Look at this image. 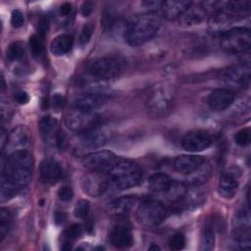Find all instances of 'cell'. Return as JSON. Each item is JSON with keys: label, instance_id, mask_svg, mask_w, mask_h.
I'll list each match as a JSON object with an SVG mask.
<instances>
[{"label": "cell", "instance_id": "obj_19", "mask_svg": "<svg viewBox=\"0 0 251 251\" xmlns=\"http://www.w3.org/2000/svg\"><path fill=\"white\" fill-rule=\"evenodd\" d=\"M203 162L204 159L197 155H179L174 160V168L178 173L188 175Z\"/></svg>", "mask_w": 251, "mask_h": 251}, {"label": "cell", "instance_id": "obj_15", "mask_svg": "<svg viewBox=\"0 0 251 251\" xmlns=\"http://www.w3.org/2000/svg\"><path fill=\"white\" fill-rule=\"evenodd\" d=\"M234 101V93L227 88H218L211 92L208 97V105L215 111L227 109Z\"/></svg>", "mask_w": 251, "mask_h": 251}, {"label": "cell", "instance_id": "obj_28", "mask_svg": "<svg viewBox=\"0 0 251 251\" xmlns=\"http://www.w3.org/2000/svg\"><path fill=\"white\" fill-rule=\"evenodd\" d=\"M56 120L50 116L43 117L38 123V129L46 142H50L51 138L56 137Z\"/></svg>", "mask_w": 251, "mask_h": 251}, {"label": "cell", "instance_id": "obj_49", "mask_svg": "<svg viewBox=\"0 0 251 251\" xmlns=\"http://www.w3.org/2000/svg\"><path fill=\"white\" fill-rule=\"evenodd\" d=\"M161 248L158 246V245H156V244H152L150 247H149V250H160Z\"/></svg>", "mask_w": 251, "mask_h": 251}, {"label": "cell", "instance_id": "obj_20", "mask_svg": "<svg viewBox=\"0 0 251 251\" xmlns=\"http://www.w3.org/2000/svg\"><path fill=\"white\" fill-rule=\"evenodd\" d=\"M135 202H136L135 196L126 195V196L119 197L110 203L109 213L118 218L126 217L130 212Z\"/></svg>", "mask_w": 251, "mask_h": 251}, {"label": "cell", "instance_id": "obj_16", "mask_svg": "<svg viewBox=\"0 0 251 251\" xmlns=\"http://www.w3.org/2000/svg\"><path fill=\"white\" fill-rule=\"evenodd\" d=\"M62 175V169L60 165L51 159L44 160L40 165L39 180L41 183L51 185L56 183Z\"/></svg>", "mask_w": 251, "mask_h": 251}, {"label": "cell", "instance_id": "obj_10", "mask_svg": "<svg viewBox=\"0 0 251 251\" xmlns=\"http://www.w3.org/2000/svg\"><path fill=\"white\" fill-rule=\"evenodd\" d=\"M212 136L203 130L190 131L186 133L181 140L183 149L188 152H200L206 150L212 145Z\"/></svg>", "mask_w": 251, "mask_h": 251}, {"label": "cell", "instance_id": "obj_7", "mask_svg": "<svg viewBox=\"0 0 251 251\" xmlns=\"http://www.w3.org/2000/svg\"><path fill=\"white\" fill-rule=\"evenodd\" d=\"M137 220L145 226L160 225L167 216L164 205L154 198H144L137 209Z\"/></svg>", "mask_w": 251, "mask_h": 251}, {"label": "cell", "instance_id": "obj_39", "mask_svg": "<svg viewBox=\"0 0 251 251\" xmlns=\"http://www.w3.org/2000/svg\"><path fill=\"white\" fill-rule=\"evenodd\" d=\"M24 15L20 10H14L11 15V24L13 27L19 28L24 25Z\"/></svg>", "mask_w": 251, "mask_h": 251}, {"label": "cell", "instance_id": "obj_43", "mask_svg": "<svg viewBox=\"0 0 251 251\" xmlns=\"http://www.w3.org/2000/svg\"><path fill=\"white\" fill-rule=\"evenodd\" d=\"M15 99L19 104H26L29 101V96L25 91L20 90L15 93Z\"/></svg>", "mask_w": 251, "mask_h": 251}, {"label": "cell", "instance_id": "obj_46", "mask_svg": "<svg viewBox=\"0 0 251 251\" xmlns=\"http://www.w3.org/2000/svg\"><path fill=\"white\" fill-rule=\"evenodd\" d=\"M64 104V97L60 93H56L53 97V107L56 110H60Z\"/></svg>", "mask_w": 251, "mask_h": 251}, {"label": "cell", "instance_id": "obj_17", "mask_svg": "<svg viewBox=\"0 0 251 251\" xmlns=\"http://www.w3.org/2000/svg\"><path fill=\"white\" fill-rule=\"evenodd\" d=\"M30 141L31 133L29 129L23 125L15 126L8 136V142L10 143V145L18 150H24L25 147L28 146Z\"/></svg>", "mask_w": 251, "mask_h": 251}, {"label": "cell", "instance_id": "obj_4", "mask_svg": "<svg viewBox=\"0 0 251 251\" xmlns=\"http://www.w3.org/2000/svg\"><path fill=\"white\" fill-rule=\"evenodd\" d=\"M112 135L113 129L109 124L96 121L90 126L78 132V143L83 148H98L105 145Z\"/></svg>", "mask_w": 251, "mask_h": 251}, {"label": "cell", "instance_id": "obj_13", "mask_svg": "<svg viewBox=\"0 0 251 251\" xmlns=\"http://www.w3.org/2000/svg\"><path fill=\"white\" fill-rule=\"evenodd\" d=\"M100 174L101 173L92 172V174L85 175L81 179L83 191L92 197L102 195L107 189V185L109 183L108 177L105 178Z\"/></svg>", "mask_w": 251, "mask_h": 251}, {"label": "cell", "instance_id": "obj_41", "mask_svg": "<svg viewBox=\"0 0 251 251\" xmlns=\"http://www.w3.org/2000/svg\"><path fill=\"white\" fill-rule=\"evenodd\" d=\"M38 35H40L42 38H44L46 36V34L48 33L49 30V21L46 17H42L40 18L39 22H38Z\"/></svg>", "mask_w": 251, "mask_h": 251}, {"label": "cell", "instance_id": "obj_36", "mask_svg": "<svg viewBox=\"0 0 251 251\" xmlns=\"http://www.w3.org/2000/svg\"><path fill=\"white\" fill-rule=\"evenodd\" d=\"M185 245V236L183 233L176 232L174 235H172L169 239V246L172 250H181L183 249Z\"/></svg>", "mask_w": 251, "mask_h": 251}, {"label": "cell", "instance_id": "obj_31", "mask_svg": "<svg viewBox=\"0 0 251 251\" xmlns=\"http://www.w3.org/2000/svg\"><path fill=\"white\" fill-rule=\"evenodd\" d=\"M12 216L7 208L0 209V240L3 241L8 234L11 226Z\"/></svg>", "mask_w": 251, "mask_h": 251}, {"label": "cell", "instance_id": "obj_22", "mask_svg": "<svg viewBox=\"0 0 251 251\" xmlns=\"http://www.w3.org/2000/svg\"><path fill=\"white\" fill-rule=\"evenodd\" d=\"M207 16H209V14L203 5L195 8L190 6L179 18V23L186 26L195 25L204 22Z\"/></svg>", "mask_w": 251, "mask_h": 251}, {"label": "cell", "instance_id": "obj_38", "mask_svg": "<svg viewBox=\"0 0 251 251\" xmlns=\"http://www.w3.org/2000/svg\"><path fill=\"white\" fill-rule=\"evenodd\" d=\"M93 29H94V27H93L92 24H90V23H89V24H86V25L83 26V28H82V30H81V33H80V38H79V41H80V43H81L82 45L86 44V43L89 41V39H90L91 36H92Z\"/></svg>", "mask_w": 251, "mask_h": 251}, {"label": "cell", "instance_id": "obj_42", "mask_svg": "<svg viewBox=\"0 0 251 251\" xmlns=\"http://www.w3.org/2000/svg\"><path fill=\"white\" fill-rule=\"evenodd\" d=\"M162 3H163V1H153V0H150V1L142 2V5L145 8L150 9L149 12H156V10H158V9L161 10Z\"/></svg>", "mask_w": 251, "mask_h": 251}, {"label": "cell", "instance_id": "obj_25", "mask_svg": "<svg viewBox=\"0 0 251 251\" xmlns=\"http://www.w3.org/2000/svg\"><path fill=\"white\" fill-rule=\"evenodd\" d=\"M173 180L174 179H172L168 175L163 173H157L149 177L148 187L151 192L164 195L171 186Z\"/></svg>", "mask_w": 251, "mask_h": 251}, {"label": "cell", "instance_id": "obj_18", "mask_svg": "<svg viewBox=\"0 0 251 251\" xmlns=\"http://www.w3.org/2000/svg\"><path fill=\"white\" fill-rule=\"evenodd\" d=\"M192 5L191 1L176 0V1H163L161 11L167 20L179 19L182 14Z\"/></svg>", "mask_w": 251, "mask_h": 251}, {"label": "cell", "instance_id": "obj_12", "mask_svg": "<svg viewBox=\"0 0 251 251\" xmlns=\"http://www.w3.org/2000/svg\"><path fill=\"white\" fill-rule=\"evenodd\" d=\"M108 100V95L102 92H87L79 95L75 101V108L82 113H92Z\"/></svg>", "mask_w": 251, "mask_h": 251}, {"label": "cell", "instance_id": "obj_5", "mask_svg": "<svg viewBox=\"0 0 251 251\" xmlns=\"http://www.w3.org/2000/svg\"><path fill=\"white\" fill-rule=\"evenodd\" d=\"M125 61L120 57L105 56L91 62L87 67L88 75L95 79H110L124 71Z\"/></svg>", "mask_w": 251, "mask_h": 251}, {"label": "cell", "instance_id": "obj_8", "mask_svg": "<svg viewBox=\"0 0 251 251\" xmlns=\"http://www.w3.org/2000/svg\"><path fill=\"white\" fill-rule=\"evenodd\" d=\"M82 164L91 172L102 174L109 172L117 164V156L111 151H97L86 155Z\"/></svg>", "mask_w": 251, "mask_h": 251}, {"label": "cell", "instance_id": "obj_47", "mask_svg": "<svg viewBox=\"0 0 251 251\" xmlns=\"http://www.w3.org/2000/svg\"><path fill=\"white\" fill-rule=\"evenodd\" d=\"M54 220H55V223L57 225H61V224H63L67 220V214L65 212L58 211L54 215Z\"/></svg>", "mask_w": 251, "mask_h": 251}, {"label": "cell", "instance_id": "obj_23", "mask_svg": "<svg viewBox=\"0 0 251 251\" xmlns=\"http://www.w3.org/2000/svg\"><path fill=\"white\" fill-rule=\"evenodd\" d=\"M171 103L170 94L163 87L155 88L152 95L150 96L148 105L149 107L156 112H162L168 109Z\"/></svg>", "mask_w": 251, "mask_h": 251}, {"label": "cell", "instance_id": "obj_34", "mask_svg": "<svg viewBox=\"0 0 251 251\" xmlns=\"http://www.w3.org/2000/svg\"><path fill=\"white\" fill-rule=\"evenodd\" d=\"M82 233V227L78 224H74L67 228L65 231V241L64 243H72L76 238H78Z\"/></svg>", "mask_w": 251, "mask_h": 251}, {"label": "cell", "instance_id": "obj_30", "mask_svg": "<svg viewBox=\"0 0 251 251\" xmlns=\"http://www.w3.org/2000/svg\"><path fill=\"white\" fill-rule=\"evenodd\" d=\"M215 245V234L211 226H205L200 237V247L202 251H209L214 248Z\"/></svg>", "mask_w": 251, "mask_h": 251}, {"label": "cell", "instance_id": "obj_9", "mask_svg": "<svg viewBox=\"0 0 251 251\" xmlns=\"http://www.w3.org/2000/svg\"><path fill=\"white\" fill-rule=\"evenodd\" d=\"M250 65L246 64H237L227 68L222 75L223 80L234 87H243L248 85L250 80Z\"/></svg>", "mask_w": 251, "mask_h": 251}, {"label": "cell", "instance_id": "obj_29", "mask_svg": "<svg viewBox=\"0 0 251 251\" xmlns=\"http://www.w3.org/2000/svg\"><path fill=\"white\" fill-rule=\"evenodd\" d=\"M185 192H186L185 185L174 179L169 189L165 192L164 196L173 202H176V201H180L183 198Z\"/></svg>", "mask_w": 251, "mask_h": 251}, {"label": "cell", "instance_id": "obj_2", "mask_svg": "<svg viewBox=\"0 0 251 251\" xmlns=\"http://www.w3.org/2000/svg\"><path fill=\"white\" fill-rule=\"evenodd\" d=\"M161 26L158 12H145L132 17L126 27L125 38L131 46L141 45L151 40Z\"/></svg>", "mask_w": 251, "mask_h": 251}, {"label": "cell", "instance_id": "obj_35", "mask_svg": "<svg viewBox=\"0 0 251 251\" xmlns=\"http://www.w3.org/2000/svg\"><path fill=\"white\" fill-rule=\"evenodd\" d=\"M234 141L239 146H246L251 141V130L249 127H244L234 134Z\"/></svg>", "mask_w": 251, "mask_h": 251}, {"label": "cell", "instance_id": "obj_27", "mask_svg": "<svg viewBox=\"0 0 251 251\" xmlns=\"http://www.w3.org/2000/svg\"><path fill=\"white\" fill-rule=\"evenodd\" d=\"M74 44V37L71 34H60L56 36L50 45L51 52L56 56H62L68 53Z\"/></svg>", "mask_w": 251, "mask_h": 251}, {"label": "cell", "instance_id": "obj_26", "mask_svg": "<svg viewBox=\"0 0 251 251\" xmlns=\"http://www.w3.org/2000/svg\"><path fill=\"white\" fill-rule=\"evenodd\" d=\"M207 198V192L204 189L195 186L190 190H186L183 198V206L187 209H194L202 204H204Z\"/></svg>", "mask_w": 251, "mask_h": 251}, {"label": "cell", "instance_id": "obj_32", "mask_svg": "<svg viewBox=\"0 0 251 251\" xmlns=\"http://www.w3.org/2000/svg\"><path fill=\"white\" fill-rule=\"evenodd\" d=\"M29 47L32 55L35 58H40L44 54V44H43V38L38 35L34 34L29 38Z\"/></svg>", "mask_w": 251, "mask_h": 251}, {"label": "cell", "instance_id": "obj_48", "mask_svg": "<svg viewBox=\"0 0 251 251\" xmlns=\"http://www.w3.org/2000/svg\"><path fill=\"white\" fill-rule=\"evenodd\" d=\"M8 134L6 133L5 129L2 128L1 129V150L3 151L4 148H5V145L8 144Z\"/></svg>", "mask_w": 251, "mask_h": 251}, {"label": "cell", "instance_id": "obj_21", "mask_svg": "<svg viewBox=\"0 0 251 251\" xmlns=\"http://www.w3.org/2000/svg\"><path fill=\"white\" fill-rule=\"evenodd\" d=\"M212 173L213 168L209 163L204 161L198 168L187 175L186 182L191 186H200L209 180Z\"/></svg>", "mask_w": 251, "mask_h": 251}, {"label": "cell", "instance_id": "obj_11", "mask_svg": "<svg viewBox=\"0 0 251 251\" xmlns=\"http://www.w3.org/2000/svg\"><path fill=\"white\" fill-rule=\"evenodd\" d=\"M110 242L117 248H127L133 244V236L130 226L121 221L117 223L110 231Z\"/></svg>", "mask_w": 251, "mask_h": 251}, {"label": "cell", "instance_id": "obj_3", "mask_svg": "<svg viewBox=\"0 0 251 251\" xmlns=\"http://www.w3.org/2000/svg\"><path fill=\"white\" fill-rule=\"evenodd\" d=\"M108 181L117 189H128L139 185L143 179L142 168L132 161H121L108 172Z\"/></svg>", "mask_w": 251, "mask_h": 251}, {"label": "cell", "instance_id": "obj_40", "mask_svg": "<svg viewBox=\"0 0 251 251\" xmlns=\"http://www.w3.org/2000/svg\"><path fill=\"white\" fill-rule=\"evenodd\" d=\"M58 196H59L60 200L67 202L73 198L74 191H73L72 187H70V186H62L58 191Z\"/></svg>", "mask_w": 251, "mask_h": 251}, {"label": "cell", "instance_id": "obj_45", "mask_svg": "<svg viewBox=\"0 0 251 251\" xmlns=\"http://www.w3.org/2000/svg\"><path fill=\"white\" fill-rule=\"evenodd\" d=\"M93 10V4L89 1H85L82 3L81 7H80V12L84 17H88Z\"/></svg>", "mask_w": 251, "mask_h": 251}, {"label": "cell", "instance_id": "obj_14", "mask_svg": "<svg viewBox=\"0 0 251 251\" xmlns=\"http://www.w3.org/2000/svg\"><path fill=\"white\" fill-rule=\"evenodd\" d=\"M238 174L234 171H226L222 175L220 178L218 191L224 199L229 200L235 196L238 190Z\"/></svg>", "mask_w": 251, "mask_h": 251}, {"label": "cell", "instance_id": "obj_6", "mask_svg": "<svg viewBox=\"0 0 251 251\" xmlns=\"http://www.w3.org/2000/svg\"><path fill=\"white\" fill-rule=\"evenodd\" d=\"M250 45V29L246 26L233 27L221 36V46L226 53H242L248 50Z\"/></svg>", "mask_w": 251, "mask_h": 251}, {"label": "cell", "instance_id": "obj_37", "mask_svg": "<svg viewBox=\"0 0 251 251\" xmlns=\"http://www.w3.org/2000/svg\"><path fill=\"white\" fill-rule=\"evenodd\" d=\"M89 211V202L86 200H79L75 206V216L79 219H84Z\"/></svg>", "mask_w": 251, "mask_h": 251}, {"label": "cell", "instance_id": "obj_33", "mask_svg": "<svg viewBox=\"0 0 251 251\" xmlns=\"http://www.w3.org/2000/svg\"><path fill=\"white\" fill-rule=\"evenodd\" d=\"M25 55V47L21 42L12 43L7 49V59L10 62L20 60Z\"/></svg>", "mask_w": 251, "mask_h": 251}, {"label": "cell", "instance_id": "obj_24", "mask_svg": "<svg viewBox=\"0 0 251 251\" xmlns=\"http://www.w3.org/2000/svg\"><path fill=\"white\" fill-rule=\"evenodd\" d=\"M95 122L96 121H93L90 118V114L82 113L77 110H75V113L71 114L67 119V124H68L69 127L74 130H76L78 132L84 130L85 128L90 126Z\"/></svg>", "mask_w": 251, "mask_h": 251}, {"label": "cell", "instance_id": "obj_44", "mask_svg": "<svg viewBox=\"0 0 251 251\" xmlns=\"http://www.w3.org/2000/svg\"><path fill=\"white\" fill-rule=\"evenodd\" d=\"M73 11V6L71 3H63L61 6H60V9H59V13L62 17H68L71 15Z\"/></svg>", "mask_w": 251, "mask_h": 251}, {"label": "cell", "instance_id": "obj_1", "mask_svg": "<svg viewBox=\"0 0 251 251\" xmlns=\"http://www.w3.org/2000/svg\"><path fill=\"white\" fill-rule=\"evenodd\" d=\"M33 158L27 150H16L6 160L1 176V200L14 197L26 187L33 173Z\"/></svg>", "mask_w": 251, "mask_h": 251}]
</instances>
